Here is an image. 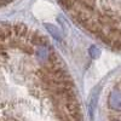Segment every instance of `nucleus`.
I'll list each match as a JSON object with an SVG mask.
<instances>
[{
	"instance_id": "obj_1",
	"label": "nucleus",
	"mask_w": 121,
	"mask_h": 121,
	"mask_svg": "<svg viewBox=\"0 0 121 121\" xmlns=\"http://www.w3.org/2000/svg\"><path fill=\"white\" fill-rule=\"evenodd\" d=\"M35 56L36 59L39 60L40 63H48V59L51 57V51H50V47L47 44H41L36 47L35 51Z\"/></svg>"
},
{
	"instance_id": "obj_2",
	"label": "nucleus",
	"mask_w": 121,
	"mask_h": 121,
	"mask_svg": "<svg viewBox=\"0 0 121 121\" xmlns=\"http://www.w3.org/2000/svg\"><path fill=\"white\" fill-rule=\"evenodd\" d=\"M109 105L112 109L120 110L121 109V92L120 91H113L109 96Z\"/></svg>"
},
{
	"instance_id": "obj_3",
	"label": "nucleus",
	"mask_w": 121,
	"mask_h": 121,
	"mask_svg": "<svg viewBox=\"0 0 121 121\" xmlns=\"http://www.w3.org/2000/svg\"><path fill=\"white\" fill-rule=\"evenodd\" d=\"M45 28L47 29V32L51 34L52 38H55L56 40H58V41L62 40V32L59 30V28H57L53 24H50V23H45Z\"/></svg>"
},
{
	"instance_id": "obj_4",
	"label": "nucleus",
	"mask_w": 121,
	"mask_h": 121,
	"mask_svg": "<svg viewBox=\"0 0 121 121\" xmlns=\"http://www.w3.org/2000/svg\"><path fill=\"white\" fill-rule=\"evenodd\" d=\"M98 93L97 91H95V92L92 93V96H91L90 98V103H88V110H90V114L91 116L93 115L95 113V109H96V105H97V100H98Z\"/></svg>"
},
{
	"instance_id": "obj_5",
	"label": "nucleus",
	"mask_w": 121,
	"mask_h": 121,
	"mask_svg": "<svg viewBox=\"0 0 121 121\" xmlns=\"http://www.w3.org/2000/svg\"><path fill=\"white\" fill-rule=\"evenodd\" d=\"M90 55H91L92 58H97L99 56V50L96 46H91L90 47Z\"/></svg>"
}]
</instances>
